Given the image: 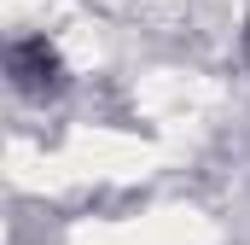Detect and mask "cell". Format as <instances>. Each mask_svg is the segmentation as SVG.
<instances>
[{
    "mask_svg": "<svg viewBox=\"0 0 250 245\" xmlns=\"http://www.w3.org/2000/svg\"><path fill=\"white\" fill-rule=\"evenodd\" d=\"M245 53H250V24H245Z\"/></svg>",
    "mask_w": 250,
    "mask_h": 245,
    "instance_id": "cell-2",
    "label": "cell"
},
{
    "mask_svg": "<svg viewBox=\"0 0 250 245\" xmlns=\"http://www.w3.org/2000/svg\"><path fill=\"white\" fill-rule=\"evenodd\" d=\"M6 76H12L18 94L47 99V94L64 88V59H59V47H53L47 35H23V41H12V53H6Z\"/></svg>",
    "mask_w": 250,
    "mask_h": 245,
    "instance_id": "cell-1",
    "label": "cell"
}]
</instances>
